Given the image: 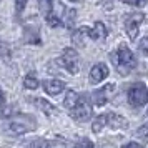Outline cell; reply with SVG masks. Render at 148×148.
I'll list each match as a JSON object with an SVG mask.
<instances>
[{
    "instance_id": "obj_24",
    "label": "cell",
    "mask_w": 148,
    "mask_h": 148,
    "mask_svg": "<svg viewBox=\"0 0 148 148\" xmlns=\"http://www.w3.org/2000/svg\"><path fill=\"white\" fill-rule=\"evenodd\" d=\"M136 133L140 135L143 140H148V125H145V127L138 128V132H136Z\"/></svg>"
},
{
    "instance_id": "obj_2",
    "label": "cell",
    "mask_w": 148,
    "mask_h": 148,
    "mask_svg": "<svg viewBox=\"0 0 148 148\" xmlns=\"http://www.w3.org/2000/svg\"><path fill=\"white\" fill-rule=\"evenodd\" d=\"M8 127H10V130L14 133L23 135V133H27V132H34L35 128H37V120H35V116H32V115L18 113L10 120V125Z\"/></svg>"
},
{
    "instance_id": "obj_28",
    "label": "cell",
    "mask_w": 148,
    "mask_h": 148,
    "mask_svg": "<svg viewBox=\"0 0 148 148\" xmlns=\"http://www.w3.org/2000/svg\"><path fill=\"white\" fill-rule=\"evenodd\" d=\"M0 47H2V45H0Z\"/></svg>"
},
{
    "instance_id": "obj_1",
    "label": "cell",
    "mask_w": 148,
    "mask_h": 148,
    "mask_svg": "<svg viewBox=\"0 0 148 148\" xmlns=\"http://www.w3.org/2000/svg\"><path fill=\"white\" fill-rule=\"evenodd\" d=\"M110 60L115 65V68L118 70V73L127 75L130 73V70H133L136 67V58L132 53V50L127 45H120L115 52L110 53Z\"/></svg>"
},
{
    "instance_id": "obj_23",
    "label": "cell",
    "mask_w": 148,
    "mask_h": 148,
    "mask_svg": "<svg viewBox=\"0 0 148 148\" xmlns=\"http://www.w3.org/2000/svg\"><path fill=\"white\" fill-rule=\"evenodd\" d=\"M47 148H67V145H65L62 140H53V141H50V143L47 145Z\"/></svg>"
},
{
    "instance_id": "obj_21",
    "label": "cell",
    "mask_w": 148,
    "mask_h": 148,
    "mask_svg": "<svg viewBox=\"0 0 148 148\" xmlns=\"http://www.w3.org/2000/svg\"><path fill=\"white\" fill-rule=\"evenodd\" d=\"M121 2L130 3V5H135V7H143V5L148 3V0H121Z\"/></svg>"
},
{
    "instance_id": "obj_18",
    "label": "cell",
    "mask_w": 148,
    "mask_h": 148,
    "mask_svg": "<svg viewBox=\"0 0 148 148\" xmlns=\"http://www.w3.org/2000/svg\"><path fill=\"white\" fill-rule=\"evenodd\" d=\"M23 85H25V88L35 90V88L38 87V80L35 78L34 75H27V77H25V80H23Z\"/></svg>"
},
{
    "instance_id": "obj_11",
    "label": "cell",
    "mask_w": 148,
    "mask_h": 148,
    "mask_svg": "<svg viewBox=\"0 0 148 148\" xmlns=\"http://www.w3.org/2000/svg\"><path fill=\"white\" fill-rule=\"evenodd\" d=\"M107 28L101 22H97L93 25V28H88V37L92 40H105L107 38Z\"/></svg>"
},
{
    "instance_id": "obj_8",
    "label": "cell",
    "mask_w": 148,
    "mask_h": 148,
    "mask_svg": "<svg viewBox=\"0 0 148 148\" xmlns=\"http://www.w3.org/2000/svg\"><path fill=\"white\" fill-rule=\"evenodd\" d=\"M108 73L110 72H108V67L105 63H97L90 70V82L92 83H100V82H103L108 77Z\"/></svg>"
},
{
    "instance_id": "obj_3",
    "label": "cell",
    "mask_w": 148,
    "mask_h": 148,
    "mask_svg": "<svg viewBox=\"0 0 148 148\" xmlns=\"http://www.w3.org/2000/svg\"><path fill=\"white\" fill-rule=\"evenodd\" d=\"M70 115L77 121H85L92 116V105H90V100L85 95H78V100L70 108Z\"/></svg>"
},
{
    "instance_id": "obj_19",
    "label": "cell",
    "mask_w": 148,
    "mask_h": 148,
    "mask_svg": "<svg viewBox=\"0 0 148 148\" xmlns=\"http://www.w3.org/2000/svg\"><path fill=\"white\" fill-rule=\"evenodd\" d=\"M75 148H95V147H93V143L88 140V138H82V140L75 145Z\"/></svg>"
},
{
    "instance_id": "obj_4",
    "label": "cell",
    "mask_w": 148,
    "mask_h": 148,
    "mask_svg": "<svg viewBox=\"0 0 148 148\" xmlns=\"http://www.w3.org/2000/svg\"><path fill=\"white\" fill-rule=\"evenodd\" d=\"M128 101L135 108L143 107L147 103L148 101V90L145 87V83L138 82V83H133L132 87L128 88Z\"/></svg>"
},
{
    "instance_id": "obj_14",
    "label": "cell",
    "mask_w": 148,
    "mask_h": 148,
    "mask_svg": "<svg viewBox=\"0 0 148 148\" xmlns=\"http://www.w3.org/2000/svg\"><path fill=\"white\" fill-rule=\"evenodd\" d=\"M107 125V115H100V116H97L92 123V130H93V133H98L101 132V128Z\"/></svg>"
},
{
    "instance_id": "obj_13",
    "label": "cell",
    "mask_w": 148,
    "mask_h": 148,
    "mask_svg": "<svg viewBox=\"0 0 148 148\" xmlns=\"http://www.w3.org/2000/svg\"><path fill=\"white\" fill-rule=\"evenodd\" d=\"M34 103L40 108L45 115H53L55 113V107H53V105H50V103H48L47 100H43V98H35Z\"/></svg>"
},
{
    "instance_id": "obj_17",
    "label": "cell",
    "mask_w": 148,
    "mask_h": 148,
    "mask_svg": "<svg viewBox=\"0 0 148 148\" xmlns=\"http://www.w3.org/2000/svg\"><path fill=\"white\" fill-rule=\"evenodd\" d=\"M83 37H88V28L82 27L80 30H77L73 34V42L77 45H83Z\"/></svg>"
},
{
    "instance_id": "obj_26",
    "label": "cell",
    "mask_w": 148,
    "mask_h": 148,
    "mask_svg": "<svg viewBox=\"0 0 148 148\" xmlns=\"http://www.w3.org/2000/svg\"><path fill=\"white\" fill-rule=\"evenodd\" d=\"M123 148H141L138 143H135V141H130V143H127V145H123Z\"/></svg>"
},
{
    "instance_id": "obj_12",
    "label": "cell",
    "mask_w": 148,
    "mask_h": 148,
    "mask_svg": "<svg viewBox=\"0 0 148 148\" xmlns=\"http://www.w3.org/2000/svg\"><path fill=\"white\" fill-rule=\"evenodd\" d=\"M107 125H110V127L115 128V130L128 127L127 120H125L123 116H120V115H116V113H108L107 115Z\"/></svg>"
},
{
    "instance_id": "obj_10",
    "label": "cell",
    "mask_w": 148,
    "mask_h": 148,
    "mask_svg": "<svg viewBox=\"0 0 148 148\" xmlns=\"http://www.w3.org/2000/svg\"><path fill=\"white\" fill-rule=\"evenodd\" d=\"M23 38H25V42L30 43V45H40L42 43L40 32L35 27H32V25H30V27H25V30H23Z\"/></svg>"
},
{
    "instance_id": "obj_27",
    "label": "cell",
    "mask_w": 148,
    "mask_h": 148,
    "mask_svg": "<svg viewBox=\"0 0 148 148\" xmlns=\"http://www.w3.org/2000/svg\"><path fill=\"white\" fill-rule=\"evenodd\" d=\"M5 105V95H3V90L0 88V108Z\"/></svg>"
},
{
    "instance_id": "obj_16",
    "label": "cell",
    "mask_w": 148,
    "mask_h": 148,
    "mask_svg": "<svg viewBox=\"0 0 148 148\" xmlns=\"http://www.w3.org/2000/svg\"><path fill=\"white\" fill-rule=\"evenodd\" d=\"M78 100V93L77 92H73V90H70V92H67V98L63 100V105L70 110V108L75 105V101Z\"/></svg>"
},
{
    "instance_id": "obj_15",
    "label": "cell",
    "mask_w": 148,
    "mask_h": 148,
    "mask_svg": "<svg viewBox=\"0 0 148 148\" xmlns=\"http://www.w3.org/2000/svg\"><path fill=\"white\" fill-rule=\"evenodd\" d=\"M38 5H40V10L43 12V14H48V12L55 10V7H57V0H38Z\"/></svg>"
},
{
    "instance_id": "obj_25",
    "label": "cell",
    "mask_w": 148,
    "mask_h": 148,
    "mask_svg": "<svg viewBox=\"0 0 148 148\" xmlns=\"http://www.w3.org/2000/svg\"><path fill=\"white\" fill-rule=\"evenodd\" d=\"M25 148H42V141L40 140H35V141H32V143H28Z\"/></svg>"
},
{
    "instance_id": "obj_20",
    "label": "cell",
    "mask_w": 148,
    "mask_h": 148,
    "mask_svg": "<svg viewBox=\"0 0 148 148\" xmlns=\"http://www.w3.org/2000/svg\"><path fill=\"white\" fill-rule=\"evenodd\" d=\"M25 7H27V0H15V10L18 15L25 10Z\"/></svg>"
},
{
    "instance_id": "obj_7",
    "label": "cell",
    "mask_w": 148,
    "mask_h": 148,
    "mask_svg": "<svg viewBox=\"0 0 148 148\" xmlns=\"http://www.w3.org/2000/svg\"><path fill=\"white\" fill-rule=\"evenodd\" d=\"M113 90H115L113 83H108V85H105V87H101L100 90H95L93 93H92V101H93V105L103 107V105L108 101V97H110V93H112Z\"/></svg>"
},
{
    "instance_id": "obj_5",
    "label": "cell",
    "mask_w": 148,
    "mask_h": 148,
    "mask_svg": "<svg viewBox=\"0 0 148 148\" xmlns=\"http://www.w3.org/2000/svg\"><path fill=\"white\" fill-rule=\"evenodd\" d=\"M62 65L67 68L72 75L78 73V68H80V58L78 53L75 52L73 48H65L62 52Z\"/></svg>"
},
{
    "instance_id": "obj_22",
    "label": "cell",
    "mask_w": 148,
    "mask_h": 148,
    "mask_svg": "<svg viewBox=\"0 0 148 148\" xmlns=\"http://www.w3.org/2000/svg\"><path fill=\"white\" fill-rule=\"evenodd\" d=\"M140 52L148 57V37L141 38V42H140Z\"/></svg>"
},
{
    "instance_id": "obj_6",
    "label": "cell",
    "mask_w": 148,
    "mask_h": 148,
    "mask_svg": "<svg viewBox=\"0 0 148 148\" xmlns=\"http://www.w3.org/2000/svg\"><path fill=\"white\" fill-rule=\"evenodd\" d=\"M143 18H145L143 14H130V15H127V18H125V32H127V35L132 38V40L136 38V35H138V27L141 25Z\"/></svg>"
},
{
    "instance_id": "obj_29",
    "label": "cell",
    "mask_w": 148,
    "mask_h": 148,
    "mask_svg": "<svg viewBox=\"0 0 148 148\" xmlns=\"http://www.w3.org/2000/svg\"><path fill=\"white\" fill-rule=\"evenodd\" d=\"M0 2H2V0H0Z\"/></svg>"
},
{
    "instance_id": "obj_9",
    "label": "cell",
    "mask_w": 148,
    "mask_h": 148,
    "mask_svg": "<svg viewBox=\"0 0 148 148\" xmlns=\"http://www.w3.org/2000/svg\"><path fill=\"white\" fill-rule=\"evenodd\" d=\"M43 90L47 92L48 95H58L65 90V83L60 80H45L43 82Z\"/></svg>"
}]
</instances>
